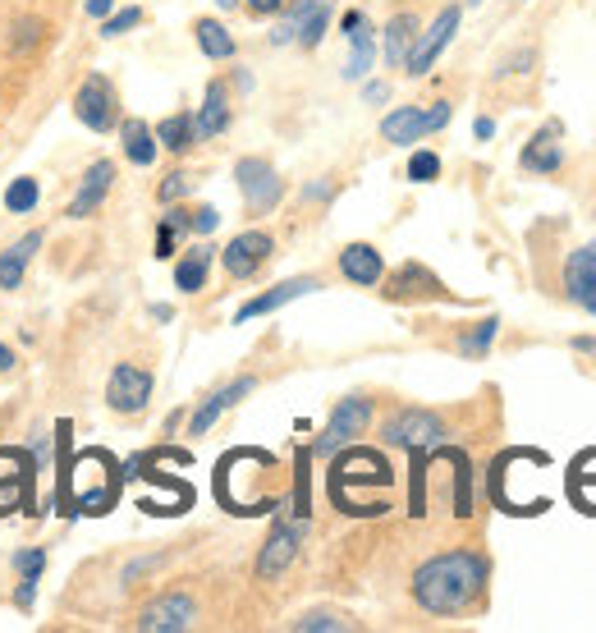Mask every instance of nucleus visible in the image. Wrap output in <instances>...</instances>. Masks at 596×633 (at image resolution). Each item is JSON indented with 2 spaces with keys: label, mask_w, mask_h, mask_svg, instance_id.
Returning <instances> with one entry per match:
<instances>
[{
  "label": "nucleus",
  "mask_w": 596,
  "mask_h": 633,
  "mask_svg": "<svg viewBox=\"0 0 596 633\" xmlns=\"http://www.w3.org/2000/svg\"><path fill=\"white\" fill-rule=\"evenodd\" d=\"M252 390H257V382H252V377H239V382H230V386H220L216 395H207V399L198 404V414L189 418V432H193V436L211 432V427H216V418L226 414V408H235L244 395H252Z\"/></svg>",
  "instance_id": "dca6fc26"
},
{
  "label": "nucleus",
  "mask_w": 596,
  "mask_h": 633,
  "mask_svg": "<svg viewBox=\"0 0 596 633\" xmlns=\"http://www.w3.org/2000/svg\"><path fill=\"white\" fill-rule=\"evenodd\" d=\"M473 6H477V0H473Z\"/></svg>",
  "instance_id": "a18cd8bd"
},
{
  "label": "nucleus",
  "mask_w": 596,
  "mask_h": 633,
  "mask_svg": "<svg viewBox=\"0 0 596 633\" xmlns=\"http://www.w3.org/2000/svg\"><path fill=\"white\" fill-rule=\"evenodd\" d=\"M496 330H500V322H496V317H487V322L477 326V335H468V340H464L459 349H464V354H473V358H477V354H487V345L496 340Z\"/></svg>",
  "instance_id": "2f4dec72"
},
{
  "label": "nucleus",
  "mask_w": 596,
  "mask_h": 633,
  "mask_svg": "<svg viewBox=\"0 0 596 633\" xmlns=\"http://www.w3.org/2000/svg\"><path fill=\"white\" fill-rule=\"evenodd\" d=\"M459 6H445L436 19H431V28H423L418 32V42H414V51H408V60H404V69L414 73V79H423V73L440 60V51L455 42V32H459Z\"/></svg>",
  "instance_id": "423d86ee"
},
{
  "label": "nucleus",
  "mask_w": 596,
  "mask_h": 633,
  "mask_svg": "<svg viewBox=\"0 0 596 633\" xmlns=\"http://www.w3.org/2000/svg\"><path fill=\"white\" fill-rule=\"evenodd\" d=\"M445 441V423L427 408H404L386 423V445H399L408 455H431L436 445Z\"/></svg>",
  "instance_id": "20e7f679"
},
{
  "label": "nucleus",
  "mask_w": 596,
  "mask_h": 633,
  "mask_svg": "<svg viewBox=\"0 0 596 633\" xmlns=\"http://www.w3.org/2000/svg\"><path fill=\"white\" fill-rule=\"evenodd\" d=\"M487 587V561L477 551H445L414 574V602L427 615H459Z\"/></svg>",
  "instance_id": "f257e3e1"
},
{
  "label": "nucleus",
  "mask_w": 596,
  "mask_h": 633,
  "mask_svg": "<svg viewBox=\"0 0 596 633\" xmlns=\"http://www.w3.org/2000/svg\"><path fill=\"white\" fill-rule=\"evenodd\" d=\"M138 19H142V10H138V6L116 10V14H106V19H101V37H120V32H129Z\"/></svg>",
  "instance_id": "473e14b6"
},
{
  "label": "nucleus",
  "mask_w": 596,
  "mask_h": 633,
  "mask_svg": "<svg viewBox=\"0 0 596 633\" xmlns=\"http://www.w3.org/2000/svg\"><path fill=\"white\" fill-rule=\"evenodd\" d=\"M116 492H120V477H116V459L110 455H83L73 459L69 468V501L79 514H106L116 505Z\"/></svg>",
  "instance_id": "f03ea898"
},
{
  "label": "nucleus",
  "mask_w": 596,
  "mask_h": 633,
  "mask_svg": "<svg viewBox=\"0 0 596 633\" xmlns=\"http://www.w3.org/2000/svg\"><path fill=\"white\" fill-rule=\"evenodd\" d=\"M312 289H321V280H317V276H294V280H280L276 289H267V294H257V299H248V304L235 313V322L267 317V313H276V308H285V304H294V299H304V294H312Z\"/></svg>",
  "instance_id": "4468645a"
},
{
  "label": "nucleus",
  "mask_w": 596,
  "mask_h": 633,
  "mask_svg": "<svg viewBox=\"0 0 596 633\" xmlns=\"http://www.w3.org/2000/svg\"><path fill=\"white\" fill-rule=\"evenodd\" d=\"M298 542H304V524H276L262 555H257V578H276L294 565V555H298Z\"/></svg>",
  "instance_id": "f8f14e48"
},
{
  "label": "nucleus",
  "mask_w": 596,
  "mask_h": 633,
  "mask_svg": "<svg viewBox=\"0 0 596 633\" xmlns=\"http://www.w3.org/2000/svg\"><path fill=\"white\" fill-rule=\"evenodd\" d=\"M271 253H276L271 235L248 230V235H235V239L226 244V253H220V263H226V271H230L235 280H248V276H257V271H262V267L271 263Z\"/></svg>",
  "instance_id": "9b49d317"
},
{
  "label": "nucleus",
  "mask_w": 596,
  "mask_h": 633,
  "mask_svg": "<svg viewBox=\"0 0 596 633\" xmlns=\"http://www.w3.org/2000/svg\"><path fill=\"white\" fill-rule=\"evenodd\" d=\"M147 399H152V372H142L133 363H120L106 382V404L116 414H142Z\"/></svg>",
  "instance_id": "6e6552de"
},
{
  "label": "nucleus",
  "mask_w": 596,
  "mask_h": 633,
  "mask_svg": "<svg viewBox=\"0 0 596 633\" xmlns=\"http://www.w3.org/2000/svg\"><path fill=\"white\" fill-rule=\"evenodd\" d=\"M450 125V101H431V106H399L381 120V138L395 147H414L427 133Z\"/></svg>",
  "instance_id": "7ed1b4c3"
},
{
  "label": "nucleus",
  "mask_w": 596,
  "mask_h": 633,
  "mask_svg": "<svg viewBox=\"0 0 596 633\" xmlns=\"http://www.w3.org/2000/svg\"><path fill=\"white\" fill-rule=\"evenodd\" d=\"M414 42H418V14H395L386 23V65L399 69L408 51H414Z\"/></svg>",
  "instance_id": "412c9836"
},
{
  "label": "nucleus",
  "mask_w": 596,
  "mask_h": 633,
  "mask_svg": "<svg viewBox=\"0 0 596 633\" xmlns=\"http://www.w3.org/2000/svg\"><path fill=\"white\" fill-rule=\"evenodd\" d=\"M198 47L207 60H230L235 56V37L226 32V23H216V19H198Z\"/></svg>",
  "instance_id": "393cba45"
},
{
  "label": "nucleus",
  "mask_w": 596,
  "mask_h": 633,
  "mask_svg": "<svg viewBox=\"0 0 596 633\" xmlns=\"http://www.w3.org/2000/svg\"><path fill=\"white\" fill-rule=\"evenodd\" d=\"M116 88H110L106 73H92V79H83L79 97H73V116H79L92 133H106L110 125H116Z\"/></svg>",
  "instance_id": "1a4fd4ad"
},
{
  "label": "nucleus",
  "mask_w": 596,
  "mask_h": 633,
  "mask_svg": "<svg viewBox=\"0 0 596 633\" xmlns=\"http://www.w3.org/2000/svg\"><path fill=\"white\" fill-rule=\"evenodd\" d=\"M440 175V157L436 152H414V157H408V179H414V184H431Z\"/></svg>",
  "instance_id": "c756f323"
},
{
  "label": "nucleus",
  "mask_w": 596,
  "mask_h": 633,
  "mask_svg": "<svg viewBox=\"0 0 596 633\" xmlns=\"http://www.w3.org/2000/svg\"><path fill=\"white\" fill-rule=\"evenodd\" d=\"M574 349H578V354H596V340H592V335H578Z\"/></svg>",
  "instance_id": "79ce46f5"
},
{
  "label": "nucleus",
  "mask_w": 596,
  "mask_h": 633,
  "mask_svg": "<svg viewBox=\"0 0 596 633\" xmlns=\"http://www.w3.org/2000/svg\"><path fill=\"white\" fill-rule=\"evenodd\" d=\"M88 14H92V19H106V14H110V0H88Z\"/></svg>",
  "instance_id": "a19ab883"
},
{
  "label": "nucleus",
  "mask_w": 596,
  "mask_h": 633,
  "mask_svg": "<svg viewBox=\"0 0 596 633\" xmlns=\"http://www.w3.org/2000/svg\"><path fill=\"white\" fill-rule=\"evenodd\" d=\"M244 6H248L252 14H280V10H285V0H244Z\"/></svg>",
  "instance_id": "4c0bfd02"
},
{
  "label": "nucleus",
  "mask_w": 596,
  "mask_h": 633,
  "mask_svg": "<svg viewBox=\"0 0 596 633\" xmlns=\"http://www.w3.org/2000/svg\"><path fill=\"white\" fill-rule=\"evenodd\" d=\"M189 189H193V175H183V170H175V175H166V179H161V189H157V198H161V202L170 207V202H179V198H183V194H189Z\"/></svg>",
  "instance_id": "7c9ffc66"
},
{
  "label": "nucleus",
  "mask_w": 596,
  "mask_h": 633,
  "mask_svg": "<svg viewBox=\"0 0 596 633\" xmlns=\"http://www.w3.org/2000/svg\"><path fill=\"white\" fill-rule=\"evenodd\" d=\"M37 42H42V23H37V19H19L14 23V51H28Z\"/></svg>",
  "instance_id": "f704fd0d"
},
{
  "label": "nucleus",
  "mask_w": 596,
  "mask_h": 633,
  "mask_svg": "<svg viewBox=\"0 0 596 633\" xmlns=\"http://www.w3.org/2000/svg\"><path fill=\"white\" fill-rule=\"evenodd\" d=\"M340 271H345V280H354V285H377V280L386 276V263H381V253L371 248V244H349V248L340 253Z\"/></svg>",
  "instance_id": "6ab92c4d"
},
{
  "label": "nucleus",
  "mask_w": 596,
  "mask_h": 633,
  "mask_svg": "<svg viewBox=\"0 0 596 633\" xmlns=\"http://www.w3.org/2000/svg\"><path fill=\"white\" fill-rule=\"evenodd\" d=\"M473 129H477V138H491V133H496V120H477Z\"/></svg>",
  "instance_id": "37998d69"
},
{
  "label": "nucleus",
  "mask_w": 596,
  "mask_h": 633,
  "mask_svg": "<svg viewBox=\"0 0 596 633\" xmlns=\"http://www.w3.org/2000/svg\"><path fill=\"white\" fill-rule=\"evenodd\" d=\"M216 226H220V211H216V207H198V211H193V226H189V230H198V235H211Z\"/></svg>",
  "instance_id": "c9c22d12"
},
{
  "label": "nucleus",
  "mask_w": 596,
  "mask_h": 633,
  "mask_svg": "<svg viewBox=\"0 0 596 633\" xmlns=\"http://www.w3.org/2000/svg\"><path fill=\"white\" fill-rule=\"evenodd\" d=\"M235 179H239V194H244V202H248L252 211H271V207L285 198V179H280L276 166L262 161V157H244V161L235 166Z\"/></svg>",
  "instance_id": "0eeeda50"
},
{
  "label": "nucleus",
  "mask_w": 596,
  "mask_h": 633,
  "mask_svg": "<svg viewBox=\"0 0 596 633\" xmlns=\"http://www.w3.org/2000/svg\"><path fill=\"white\" fill-rule=\"evenodd\" d=\"M14 602H19V606H23V611H28V606H32V578H23V587H19V592H14Z\"/></svg>",
  "instance_id": "ea45409f"
},
{
  "label": "nucleus",
  "mask_w": 596,
  "mask_h": 633,
  "mask_svg": "<svg viewBox=\"0 0 596 633\" xmlns=\"http://www.w3.org/2000/svg\"><path fill=\"white\" fill-rule=\"evenodd\" d=\"M37 198H42V189H37V179H14L10 189H6V207H10V211H19V216H23V211H32V207H37Z\"/></svg>",
  "instance_id": "cd10ccee"
},
{
  "label": "nucleus",
  "mask_w": 596,
  "mask_h": 633,
  "mask_svg": "<svg viewBox=\"0 0 596 633\" xmlns=\"http://www.w3.org/2000/svg\"><path fill=\"white\" fill-rule=\"evenodd\" d=\"M230 129V92H226V83H207V97H202V110L193 116V133H198V142L202 138H216V133H226Z\"/></svg>",
  "instance_id": "a211bd4d"
},
{
  "label": "nucleus",
  "mask_w": 596,
  "mask_h": 633,
  "mask_svg": "<svg viewBox=\"0 0 596 633\" xmlns=\"http://www.w3.org/2000/svg\"><path fill=\"white\" fill-rule=\"evenodd\" d=\"M120 138H125V157L133 166H152L157 161V129H147L142 120H129L120 129Z\"/></svg>",
  "instance_id": "5701e85b"
},
{
  "label": "nucleus",
  "mask_w": 596,
  "mask_h": 633,
  "mask_svg": "<svg viewBox=\"0 0 596 633\" xmlns=\"http://www.w3.org/2000/svg\"><path fill=\"white\" fill-rule=\"evenodd\" d=\"M157 257H175V226H166V220L157 230Z\"/></svg>",
  "instance_id": "e433bc0d"
},
{
  "label": "nucleus",
  "mask_w": 596,
  "mask_h": 633,
  "mask_svg": "<svg viewBox=\"0 0 596 633\" xmlns=\"http://www.w3.org/2000/svg\"><path fill=\"white\" fill-rule=\"evenodd\" d=\"M326 23H330V6H321V10H312V14L304 19V23H298V37H294V42H298V47H308V51H312V47L321 42V37H326Z\"/></svg>",
  "instance_id": "c85d7f7f"
},
{
  "label": "nucleus",
  "mask_w": 596,
  "mask_h": 633,
  "mask_svg": "<svg viewBox=\"0 0 596 633\" xmlns=\"http://www.w3.org/2000/svg\"><path fill=\"white\" fill-rule=\"evenodd\" d=\"M362 97H367L371 106H381V101L390 97V88H386V83H367V88H362Z\"/></svg>",
  "instance_id": "58836bf2"
},
{
  "label": "nucleus",
  "mask_w": 596,
  "mask_h": 633,
  "mask_svg": "<svg viewBox=\"0 0 596 633\" xmlns=\"http://www.w3.org/2000/svg\"><path fill=\"white\" fill-rule=\"evenodd\" d=\"M110 179H116V166H110V161H92L88 175H83V184H79V194H73V202H69V220H88L106 202Z\"/></svg>",
  "instance_id": "f3484780"
},
{
  "label": "nucleus",
  "mask_w": 596,
  "mask_h": 633,
  "mask_svg": "<svg viewBox=\"0 0 596 633\" xmlns=\"http://www.w3.org/2000/svg\"><path fill=\"white\" fill-rule=\"evenodd\" d=\"M207 271H211V248L202 244V248H189L179 257V267H175V285L183 289V294H198L202 285H207Z\"/></svg>",
  "instance_id": "4be33fe9"
},
{
  "label": "nucleus",
  "mask_w": 596,
  "mask_h": 633,
  "mask_svg": "<svg viewBox=\"0 0 596 633\" xmlns=\"http://www.w3.org/2000/svg\"><path fill=\"white\" fill-rule=\"evenodd\" d=\"M367 423H371V399L367 395H349V399H340L330 408V423H326V432L317 436V445H312V455H335V451H345V445L354 441V436H362L367 432Z\"/></svg>",
  "instance_id": "39448f33"
},
{
  "label": "nucleus",
  "mask_w": 596,
  "mask_h": 633,
  "mask_svg": "<svg viewBox=\"0 0 596 633\" xmlns=\"http://www.w3.org/2000/svg\"><path fill=\"white\" fill-rule=\"evenodd\" d=\"M560 161H565V152H560V142H555V129H542V133L524 147V166H528V170L550 175V170H560Z\"/></svg>",
  "instance_id": "b1692460"
},
{
  "label": "nucleus",
  "mask_w": 596,
  "mask_h": 633,
  "mask_svg": "<svg viewBox=\"0 0 596 633\" xmlns=\"http://www.w3.org/2000/svg\"><path fill=\"white\" fill-rule=\"evenodd\" d=\"M157 142L166 147V152H189V147L198 142L193 133V116H170L157 125Z\"/></svg>",
  "instance_id": "a878e982"
},
{
  "label": "nucleus",
  "mask_w": 596,
  "mask_h": 633,
  "mask_svg": "<svg viewBox=\"0 0 596 633\" xmlns=\"http://www.w3.org/2000/svg\"><path fill=\"white\" fill-rule=\"evenodd\" d=\"M565 289H569V299L587 313H596V244H583L569 253V263H565Z\"/></svg>",
  "instance_id": "ddd939ff"
},
{
  "label": "nucleus",
  "mask_w": 596,
  "mask_h": 633,
  "mask_svg": "<svg viewBox=\"0 0 596 633\" xmlns=\"http://www.w3.org/2000/svg\"><path fill=\"white\" fill-rule=\"evenodd\" d=\"M294 633H345V629H354L345 615H335V611H308V615H298L294 624H289Z\"/></svg>",
  "instance_id": "bb28decb"
},
{
  "label": "nucleus",
  "mask_w": 596,
  "mask_h": 633,
  "mask_svg": "<svg viewBox=\"0 0 596 633\" xmlns=\"http://www.w3.org/2000/svg\"><path fill=\"white\" fill-rule=\"evenodd\" d=\"M10 367H14V354H10L6 345H0V372H10Z\"/></svg>",
  "instance_id": "c03bdc74"
},
{
  "label": "nucleus",
  "mask_w": 596,
  "mask_h": 633,
  "mask_svg": "<svg viewBox=\"0 0 596 633\" xmlns=\"http://www.w3.org/2000/svg\"><path fill=\"white\" fill-rule=\"evenodd\" d=\"M42 230H28L19 244H10L6 253H0V289H19V280H23V271H28V263H32V253L42 248Z\"/></svg>",
  "instance_id": "aec40b11"
},
{
  "label": "nucleus",
  "mask_w": 596,
  "mask_h": 633,
  "mask_svg": "<svg viewBox=\"0 0 596 633\" xmlns=\"http://www.w3.org/2000/svg\"><path fill=\"white\" fill-rule=\"evenodd\" d=\"M345 37H349V65H345V79L349 83H358V79H367V69H371V60H377V37H371V23L358 14V10H349L345 14Z\"/></svg>",
  "instance_id": "2eb2a0df"
},
{
  "label": "nucleus",
  "mask_w": 596,
  "mask_h": 633,
  "mask_svg": "<svg viewBox=\"0 0 596 633\" xmlns=\"http://www.w3.org/2000/svg\"><path fill=\"white\" fill-rule=\"evenodd\" d=\"M14 565H19V574H23V578H32V583H37V578H42V570H47V551H42V546H32V551H23V555H19Z\"/></svg>",
  "instance_id": "72a5a7b5"
},
{
  "label": "nucleus",
  "mask_w": 596,
  "mask_h": 633,
  "mask_svg": "<svg viewBox=\"0 0 596 633\" xmlns=\"http://www.w3.org/2000/svg\"><path fill=\"white\" fill-rule=\"evenodd\" d=\"M198 615L193 597H183V592H166V597H157L152 606H142L133 629L138 633H179V629H189Z\"/></svg>",
  "instance_id": "9d476101"
}]
</instances>
